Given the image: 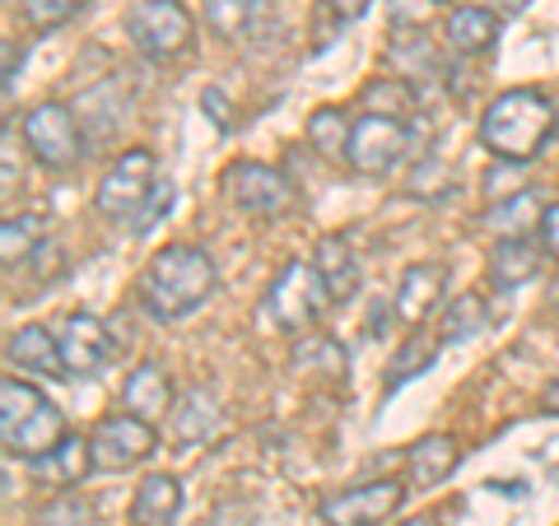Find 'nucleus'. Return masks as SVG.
I'll list each match as a JSON object with an SVG mask.
<instances>
[{
	"mask_svg": "<svg viewBox=\"0 0 559 526\" xmlns=\"http://www.w3.org/2000/svg\"><path fill=\"white\" fill-rule=\"evenodd\" d=\"M499 38V14L485 5H452L448 10V47L462 51V57H476V51L495 47Z\"/></svg>",
	"mask_w": 559,
	"mask_h": 526,
	"instance_id": "4be33fe9",
	"label": "nucleus"
},
{
	"mask_svg": "<svg viewBox=\"0 0 559 526\" xmlns=\"http://www.w3.org/2000/svg\"><path fill=\"white\" fill-rule=\"evenodd\" d=\"M215 285H219L215 261H210L201 248L173 242V248H159L150 256L145 275H140V303H145L159 322H182L197 308L210 303Z\"/></svg>",
	"mask_w": 559,
	"mask_h": 526,
	"instance_id": "f257e3e1",
	"label": "nucleus"
},
{
	"mask_svg": "<svg viewBox=\"0 0 559 526\" xmlns=\"http://www.w3.org/2000/svg\"><path fill=\"white\" fill-rule=\"evenodd\" d=\"M168 210H173V182H159V187H154V196H150V205H145V215H140L135 229H140V234H150L154 224L168 215Z\"/></svg>",
	"mask_w": 559,
	"mask_h": 526,
	"instance_id": "f704fd0d",
	"label": "nucleus"
},
{
	"mask_svg": "<svg viewBox=\"0 0 559 526\" xmlns=\"http://www.w3.org/2000/svg\"><path fill=\"white\" fill-rule=\"evenodd\" d=\"M369 5H373V0H318V14H322L326 24L312 28V47H326L345 24L364 20V14H369Z\"/></svg>",
	"mask_w": 559,
	"mask_h": 526,
	"instance_id": "2f4dec72",
	"label": "nucleus"
},
{
	"mask_svg": "<svg viewBox=\"0 0 559 526\" xmlns=\"http://www.w3.org/2000/svg\"><path fill=\"white\" fill-rule=\"evenodd\" d=\"M57 340H61V359H66L70 378H98V368L112 355L108 326H103L94 312H70L57 331Z\"/></svg>",
	"mask_w": 559,
	"mask_h": 526,
	"instance_id": "f8f14e48",
	"label": "nucleus"
},
{
	"mask_svg": "<svg viewBox=\"0 0 559 526\" xmlns=\"http://www.w3.org/2000/svg\"><path fill=\"white\" fill-rule=\"evenodd\" d=\"M224 196L242 215H285L294 210V187L271 164H229L224 168Z\"/></svg>",
	"mask_w": 559,
	"mask_h": 526,
	"instance_id": "9d476101",
	"label": "nucleus"
},
{
	"mask_svg": "<svg viewBox=\"0 0 559 526\" xmlns=\"http://www.w3.org/2000/svg\"><path fill=\"white\" fill-rule=\"evenodd\" d=\"M349 131H355V121H349L341 108H318L308 117V140L318 145V154H326V159H345V145H349Z\"/></svg>",
	"mask_w": 559,
	"mask_h": 526,
	"instance_id": "c756f323",
	"label": "nucleus"
},
{
	"mask_svg": "<svg viewBox=\"0 0 559 526\" xmlns=\"http://www.w3.org/2000/svg\"><path fill=\"white\" fill-rule=\"evenodd\" d=\"M201 112H210V121H215L219 131H234V108H229V98H224V89H205Z\"/></svg>",
	"mask_w": 559,
	"mask_h": 526,
	"instance_id": "c9c22d12",
	"label": "nucleus"
},
{
	"mask_svg": "<svg viewBox=\"0 0 559 526\" xmlns=\"http://www.w3.org/2000/svg\"><path fill=\"white\" fill-rule=\"evenodd\" d=\"M457 462H462L457 438L429 433V438H419V443L406 452V476H411L415 489H433V485H443L452 470H457Z\"/></svg>",
	"mask_w": 559,
	"mask_h": 526,
	"instance_id": "a211bd4d",
	"label": "nucleus"
},
{
	"mask_svg": "<svg viewBox=\"0 0 559 526\" xmlns=\"http://www.w3.org/2000/svg\"><path fill=\"white\" fill-rule=\"evenodd\" d=\"M14 5H20V14L33 28H57L66 20H75L84 10V0H14Z\"/></svg>",
	"mask_w": 559,
	"mask_h": 526,
	"instance_id": "473e14b6",
	"label": "nucleus"
},
{
	"mask_svg": "<svg viewBox=\"0 0 559 526\" xmlns=\"http://www.w3.org/2000/svg\"><path fill=\"white\" fill-rule=\"evenodd\" d=\"M14 75H20V65H14V43H5V98H14Z\"/></svg>",
	"mask_w": 559,
	"mask_h": 526,
	"instance_id": "58836bf2",
	"label": "nucleus"
},
{
	"mask_svg": "<svg viewBox=\"0 0 559 526\" xmlns=\"http://www.w3.org/2000/svg\"><path fill=\"white\" fill-rule=\"evenodd\" d=\"M127 33L150 61H178L197 43V20L182 0H140L127 14Z\"/></svg>",
	"mask_w": 559,
	"mask_h": 526,
	"instance_id": "20e7f679",
	"label": "nucleus"
},
{
	"mask_svg": "<svg viewBox=\"0 0 559 526\" xmlns=\"http://www.w3.org/2000/svg\"><path fill=\"white\" fill-rule=\"evenodd\" d=\"M388 61L401 80H425L429 70H439V57H433L429 38H419V33H401V38L388 47Z\"/></svg>",
	"mask_w": 559,
	"mask_h": 526,
	"instance_id": "c85d7f7f",
	"label": "nucleus"
},
{
	"mask_svg": "<svg viewBox=\"0 0 559 526\" xmlns=\"http://www.w3.org/2000/svg\"><path fill=\"white\" fill-rule=\"evenodd\" d=\"M24 145L33 150V159L43 168L70 172L84 154V131H80L75 108H66V103H38L24 117Z\"/></svg>",
	"mask_w": 559,
	"mask_h": 526,
	"instance_id": "6e6552de",
	"label": "nucleus"
},
{
	"mask_svg": "<svg viewBox=\"0 0 559 526\" xmlns=\"http://www.w3.org/2000/svg\"><path fill=\"white\" fill-rule=\"evenodd\" d=\"M121 401H127V410L140 415V419H168L173 415V378L164 373L159 363H140L131 368L127 387H121Z\"/></svg>",
	"mask_w": 559,
	"mask_h": 526,
	"instance_id": "6ab92c4d",
	"label": "nucleus"
},
{
	"mask_svg": "<svg viewBox=\"0 0 559 526\" xmlns=\"http://www.w3.org/2000/svg\"><path fill=\"white\" fill-rule=\"evenodd\" d=\"M439 5H443V0H439Z\"/></svg>",
	"mask_w": 559,
	"mask_h": 526,
	"instance_id": "37998d69",
	"label": "nucleus"
},
{
	"mask_svg": "<svg viewBox=\"0 0 559 526\" xmlns=\"http://www.w3.org/2000/svg\"><path fill=\"white\" fill-rule=\"evenodd\" d=\"M540 215H546V210H540L536 191H513V196H503L495 210H489L485 224L495 238H527L540 229Z\"/></svg>",
	"mask_w": 559,
	"mask_h": 526,
	"instance_id": "b1692460",
	"label": "nucleus"
},
{
	"mask_svg": "<svg viewBox=\"0 0 559 526\" xmlns=\"http://www.w3.org/2000/svg\"><path fill=\"white\" fill-rule=\"evenodd\" d=\"M43 238H47V224L38 215H10L5 224H0V256H5V266L28 261Z\"/></svg>",
	"mask_w": 559,
	"mask_h": 526,
	"instance_id": "a878e982",
	"label": "nucleus"
},
{
	"mask_svg": "<svg viewBox=\"0 0 559 526\" xmlns=\"http://www.w3.org/2000/svg\"><path fill=\"white\" fill-rule=\"evenodd\" d=\"M0 438H5L10 457L38 462L43 452H51L66 438V419L33 382L5 378L0 382Z\"/></svg>",
	"mask_w": 559,
	"mask_h": 526,
	"instance_id": "7ed1b4c3",
	"label": "nucleus"
},
{
	"mask_svg": "<svg viewBox=\"0 0 559 526\" xmlns=\"http://www.w3.org/2000/svg\"><path fill=\"white\" fill-rule=\"evenodd\" d=\"M182 513V485L173 476H145L131 499V526H173Z\"/></svg>",
	"mask_w": 559,
	"mask_h": 526,
	"instance_id": "412c9836",
	"label": "nucleus"
},
{
	"mask_svg": "<svg viewBox=\"0 0 559 526\" xmlns=\"http://www.w3.org/2000/svg\"><path fill=\"white\" fill-rule=\"evenodd\" d=\"M38 526H94V507L84 503V499H75V494H66V499L43 507Z\"/></svg>",
	"mask_w": 559,
	"mask_h": 526,
	"instance_id": "72a5a7b5",
	"label": "nucleus"
},
{
	"mask_svg": "<svg viewBox=\"0 0 559 526\" xmlns=\"http://www.w3.org/2000/svg\"><path fill=\"white\" fill-rule=\"evenodd\" d=\"M480 5H485V10H495L499 20H509V14H518L522 5H527V0H480Z\"/></svg>",
	"mask_w": 559,
	"mask_h": 526,
	"instance_id": "4c0bfd02",
	"label": "nucleus"
},
{
	"mask_svg": "<svg viewBox=\"0 0 559 526\" xmlns=\"http://www.w3.org/2000/svg\"><path fill=\"white\" fill-rule=\"evenodd\" d=\"M364 112L406 121V117L415 112V89H411V80H401V75H382V80H373L369 89H364Z\"/></svg>",
	"mask_w": 559,
	"mask_h": 526,
	"instance_id": "393cba45",
	"label": "nucleus"
},
{
	"mask_svg": "<svg viewBox=\"0 0 559 526\" xmlns=\"http://www.w3.org/2000/svg\"><path fill=\"white\" fill-rule=\"evenodd\" d=\"M280 0H205V24L229 43L242 38H261L275 24Z\"/></svg>",
	"mask_w": 559,
	"mask_h": 526,
	"instance_id": "4468645a",
	"label": "nucleus"
},
{
	"mask_svg": "<svg viewBox=\"0 0 559 526\" xmlns=\"http://www.w3.org/2000/svg\"><path fill=\"white\" fill-rule=\"evenodd\" d=\"M5 187H14V131L5 127Z\"/></svg>",
	"mask_w": 559,
	"mask_h": 526,
	"instance_id": "a19ab883",
	"label": "nucleus"
},
{
	"mask_svg": "<svg viewBox=\"0 0 559 526\" xmlns=\"http://www.w3.org/2000/svg\"><path fill=\"white\" fill-rule=\"evenodd\" d=\"M443 289H448V266H439V261H415V266L401 271V285H396V318L406 326H419L429 322V312L443 303Z\"/></svg>",
	"mask_w": 559,
	"mask_h": 526,
	"instance_id": "ddd939ff",
	"label": "nucleus"
},
{
	"mask_svg": "<svg viewBox=\"0 0 559 526\" xmlns=\"http://www.w3.org/2000/svg\"><path fill=\"white\" fill-rule=\"evenodd\" d=\"M540 256H546V248H536L532 238H499L489 248V279H495V289L509 294L518 285H527V279H536Z\"/></svg>",
	"mask_w": 559,
	"mask_h": 526,
	"instance_id": "aec40b11",
	"label": "nucleus"
},
{
	"mask_svg": "<svg viewBox=\"0 0 559 526\" xmlns=\"http://www.w3.org/2000/svg\"><path fill=\"white\" fill-rule=\"evenodd\" d=\"M559 127L555 103L540 89H509L499 94L480 117V145L495 154L499 164H532L540 150L550 145Z\"/></svg>",
	"mask_w": 559,
	"mask_h": 526,
	"instance_id": "f03ea898",
	"label": "nucleus"
},
{
	"mask_svg": "<svg viewBox=\"0 0 559 526\" xmlns=\"http://www.w3.org/2000/svg\"><path fill=\"white\" fill-rule=\"evenodd\" d=\"M401 526H443L439 517H411V522H401Z\"/></svg>",
	"mask_w": 559,
	"mask_h": 526,
	"instance_id": "79ce46f5",
	"label": "nucleus"
},
{
	"mask_svg": "<svg viewBox=\"0 0 559 526\" xmlns=\"http://www.w3.org/2000/svg\"><path fill=\"white\" fill-rule=\"evenodd\" d=\"M401 503H406V485L401 480H369L341 489V494H326L318 513L326 526H382Z\"/></svg>",
	"mask_w": 559,
	"mask_h": 526,
	"instance_id": "9b49d317",
	"label": "nucleus"
},
{
	"mask_svg": "<svg viewBox=\"0 0 559 526\" xmlns=\"http://www.w3.org/2000/svg\"><path fill=\"white\" fill-rule=\"evenodd\" d=\"M5 359L20 368V373H38V378H70L66 359H61V340L51 336L47 326H20L5 340Z\"/></svg>",
	"mask_w": 559,
	"mask_h": 526,
	"instance_id": "dca6fc26",
	"label": "nucleus"
},
{
	"mask_svg": "<svg viewBox=\"0 0 559 526\" xmlns=\"http://www.w3.org/2000/svg\"><path fill=\"white\" fill-rule=\"evenodd\" d=\"M406 159H411L406 121L378 117V112L355 117V131H349V145H345L349 172H359V178H388V172L401 168Z\"/></svg>",
	"mask_w": 559,
	"mask_h": 526,
	"instance_id": "423d86ee",
	"label": "nucleus"
},
{
	"mask_svg": "<svg viewBox=\"0 0 559 526\" xmlns=\"http://www.w3.org/2000/svg\"><path fill=\"white\" fill-rule=\"evenodd\" d=\"M219 406H215V396L201 392V387H191L178 406H173V433H178V443L187 447H201L205 438H215L219 433Z\"/></svg>",
	"mask_w": 559,
	"mask_h": 526,
	"instance_id": "5701e85b",
	"label": "nucleus"
},
{
	"mask_svg": "<svg viewBox=\"0 0 559 526\" xmlns=\"http://www.w3.org/2000/svg\"><path fill=\"white\" fill-rule=\"evenodd\" d=\"M308 261H312V271L322 275L331 303H349V298L359 294V261H355V248H349L341 234L318 238V248H312Z\"/></svg>",
	"mask_w": 559,
	"mask_h": 526,
	"instance_id": "2eb2a0df",
	"label": "nucleus"
},
{
	"mask_svg": "<svg viewBox=\"0 0 559 526\" xmlns=\"http://www.w3.org/2000/svg\"><path fill=\"white\" fill-rule=\"evenodd\" d=\"M28 466H33V476H38L43 485H51V489H70V485H80L84 476H90V470H98L90 438H80V433H66L57 447L43 452V457L28 462Z\"/></svg>",
	"mask_w": 559,
	"mask_h": 526,
	"instance_id": "f3484780",
	"label": "nucleus"
},
{
	"mask_svg": "<svg viewBox=\"0 0 559 526\" xmlns=\"http://www.w3.org/2000/svg\"><path fill=\"white\" fill-rule=\"evenodd\" d=\"M294 368H299V373L341 378V373H345V349L331 340V336H312V331H304L299 349H294Z\"/></svg>",
	"mask_w": 559,
	"mask_h": 526,
	"instance_id": "cd10ccee",
	"label": "nucleus"
},
{
	"mask_svg": "<svg viewBox=\"0 0 559 526\" xmlns=\"http://www.w3.org/2000/svg\"><path fill=\"white\" fill-rule=\"evenodd\" d=\"M489 322V312L476 294H466V298H452L448 312H443V340H476L480 331Z\"/></svg>",
	"mask_w": 559,
	"mask_h": 526,
	"instance_id": "7c9ffc66",
	"label": "nucleus"
},
{
	"mask_svg": "<svg viewBox=\"0 0 559 526\" xmlns=\"http://www.w3.org/2000/svg\"><path fill=\"white\" fill-rule=\"evenodd\" d=\"M154 154L150 150H121L117 154V164L103 172V182L94 191V205H98V215H108V219H140L145 215V205L154 196Z\"/></svg>",
	"mask_w": 559,
	"mask_h": 526,
	"instance_id": "0eeeda50",
	"label": "nucleus"
},
{
	"mask_svg": "<svg viewBox=\"0 0 559 526\" xmlns=\"http://www.w3.org/2000/svg\"><path fill=\"white\" fill-rule=\"evenodd\" d=\"M433 359H439V340H429V336H411L406 345L396 349V359H392V368H388V392H401L411 378L429 373Z\"/></svg>",
	"mask_w": 559,
	"mask_h": 526,
	"instance_id": "bb28decb",
	"label": "nucleus"
},
{
	"mask_svg": "<svg viewBox=\"0 0 559 526\" xmlns=\"http://www.w3.org/2000/svg\"><path fill=\"white\" fill-rule=\"evenodd\" d=\"M326 303H331V294L322 285V275L312 271V261H289V266L275 275V285L266 289V318L280 331H289V336H304V331L322 318Z\"/></svg>",
	"mask_w": 559,
	"mask_h": 526,
	"instance_id": "39448f33",
	"label": "nucleus"
},
{
	"mask_svg": "<svg viewBox=\"0 0 559 526\" xmlns=\"http://www.w3.org/2000/svg\"><path fill=\"white\" fill-rule=\"evenodd\" d=\"M536 238H540V248H546V256H550V261H559V201H555V205H546V215H540Z\"/></svg>",
	"mask_w": 559,
	"mask_h": 526,
	"instance_id": "e433bc0d",
	"label": "nucleus"
},
{
	"mask_svg": "<svg viewBox=\"0 0 559 526\" xmlns=\"http://www.w3.org/2000/svg\"><path fill=\"white\" fill-rule=\"evenodd\" d=\"M154 425L150 419H140V415H108V419H98L94 433H90V447H94V466L98 470H131L140 462H150L154 457Z\"/></svg>",
	"mask_w": 559,
	"mask_h": 526,
	"instance_id": "1a4fd4ad",
	"label": "nucleus"
},
{
	"mask_svg": "<svg viewBox=\"0 0 559 526\" xmlns=\"http://www.w3.org/2000/svg\"><path fill=\"white\" fill-rule=\"evenodd\" d=\"M540 406H546L550 415H559V378L546 382V392H540Z\"/></svg>",
	"mask_w": 559,
	"mask_h": 526,
	"instance_id": "ea45409f",
	"label": "nucleus"
}]
</instances>
